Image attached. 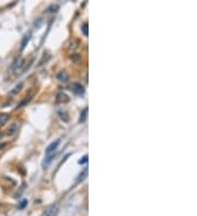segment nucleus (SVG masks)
I'll list each match as a JSON object with an SVG mask.
<instances>
[{
  "label": "nucleus",
  "mask_w": 197,
  "mask_h": 216,
  "mask_svg": "<svg viewBox=\"0 0 197 216\" xmlns=\"http://www.w3.org/2000/svg\"><path fill=\"white\" fill-rule=\"evenodd\" d=\"M18 129H19L18 123H16V122L11 123V125L8 127V129L5 130V134H7V136H14V134H16V133L18 132Z\"/></svg>",
  "instance_id": "4"
},
{
  "label": "nucleus",
  "mask_w": 197,
  "mask_h": 216,
  "mask_svg": "<svg viewBox=\"0 0 197 216\" xmlns=\"http://www.w3.org/2000/svg\"><path fill=\"white\" fill-rule=\"evenodd\" d=\"M87 176H88V168L86 167L83 170H82L80 174H79V176H78V178L76 179V183H79V182H82L86 178H87Z\"/></svg>",
  "instance_id": "7"
},
{
  "label": "nucleus",
  "mask_w": 197,
  "mask_h": 216,
  "mask_svg": "<svg viewBox=\"0 0 197 216\" xmlns=\"http://www.w3.org/2000/svg\"><path fill=\"white\" fill-rule=\"evenodd\" d=\"M53 157H54V154L53 155H48V156H45V159L43 161V168H47L48 166L50 165V163H52L53 161Z\"/></svg>",
  "instance_id": "9"
},
{
  "label": "nucleus",
  "mask_w": 197,
  "mask_h": 216,
  "mask_svg": "<svg viewBox=\"0 0 197 216\" xmlns=\"http://www.w3.org/2000/svg\"><path fill=\"white\" fill-rule=\"evenodd\" d=\"M81 31H82V33H83V35L84 36H88V23H83L82 24V26H81Z\"/></svg>",
  "instance_id": "17"
},
{
  "label": "nucleus",
  "mask_w": 197,
  "mask_h": 216,
  "mask_svg": "<svg viewBox=\"0 0 197 216\" xmlns=\"http://www.w3.org/2000/svg\"><path fill=\"white\" fill-rule=\"evenodd\" d=\"M59 144H60V140H56V141H54V142H52V143L46 147V151H45L46 156H48V155H53V154L55 153L56 150H57L58 146H59Z\"/></svg>",
  "instance_id": "2"
},
{
  "label": "nucleus",
  "mask_w": 197,
  "mask_h": 216,
  "mask_svg": "<svg viewBox=\"0 0 197 216\" xmlns=\"http://www.w3.org/2000/svg\"><path fill=\"white\" fill-rule=\"evenodd\" d=\"M59 9V7H58L57 5H52L50 7H48V9H47V12H49V13H53V12H56V11Z\"/></svg>",
  "instance_id": "16"
},
{
  "label": "nucleus",
  "mask_w": 197,
  "mask_h": 216,
  "mask_svg": "<svg viewBox=\"0 0 197 216\" xmlns=\"http://www.w3.org/2000/svg\"><path fill=\"white\" fill-rule=\"evenodd\" d=\"M87 117H88V107H86L81 112L80 114V118H79V122L80 123H83L86 120H87Z\"/></svg>",
  "instance_id": "10"
},
{
  "label": "nucleus",
  "mask_w": 197,
  "mask_h": 216,
  "mask_svg": "<svg viewBox=\"0 0 197 216\" xmlns=\"http://www.w3.org/2000/svg\"><path fill=\"white\" fill-rule=\"evenodd\" d=\"M31 99H32V95H30V96H26V98H25V99H23V101H22V102L18 105V107H16V109H19V108H21V107H23L24 105H26V104H27V103L30 102V101H31Z\"/></svg>",
  "instance_id": "15"
},
{
  "label": "nucleus",
  "mask_w": 197,
  "mask_h": 216,
  "mask_svg": "<svg viewBox=\"0 0 197 216\" xmlns=\"http://www.w3.org/2000/svg\"><path fill=\"white\" fill-rule=\"evenodd\" d=\"M59 212V205L58 203H54L46 208V211L43 213L42 216H56Z\"/></svg>",
  "instance_id": "1"
},
{
  "label": "nucleus",
  "mask_w": 197,
  "mask_h": 216,
  "mask_svg": "<svg viewBox=\"0 0 197 216\" xmlns=\"http://www.w3.org/2000/svg\"><path fill=\"white\" fill-rule=\"evenodd\" d=\"M30 38H31V33L29 32V33H26V34L23 36V38H22V41H21V49H24V48H25V46L27 45V43H29Z\"/></svg>",
  "instance_id": "8"
},
{
  "label": "nucleus",
  "mask_w": 197,
  "mask_h": 216,
  "mask_svg": "<svg viewBox=\"0 0 197 216\" xmlns=\"http://www.w3.org/2000/svg\"><path fill=\"white\" fill-rule=\"evenodd\" d=\"M71 91H72V93L77 94V95H83L84 94V87L82 84L80 83H72L71 84Z\"/></svg>",
  "instance_id": "3"
},
{
  "label": "nucleus",
  "mask_w": 197,
  "mask_h": 216,
  "mask_svg": "<svg viewBox=\"0 0 197 216\" xmlns=\"http://www.w3.org/2000/svg\"><path fill=\"white\" fill-rule=\"evenodd\" d=\"M57 80H59L60 82H67L69 80V74L66 70H61L56 74Z\"/></svg>",
  "instance_id": "5"
},
{
  "label": "nucleus",
  "mask_w": 197,
  "mask_h": 216,
  "mask_svg": "<svg viewBox=\"0 0 197 216\" xmlns=\"http://www.w3.org/2000/svg\"><path fill=\"white\" fill-rule=\"evenodd\" d=\"M9 119H10V116L8 114H1L0 115V127L8 122Z\"/></svg>",
  "instance_id": "12"
},
{
  "label": "nucleus",
  "mask_w": 197,
  "mask_h": 216,
  "mask_svg": "<svg viewBox=\"0 0 197 216\" xmlns=\"http://www.w3.org/2000/svg\"><path fill=\"white\" fill-rule=\"evenodd\" d=\"M56 102L57 103H67L69 102L68 95H66L65 93H59L56 97Z\"/></svg>",
  "instance_id": "6"
},
{
  "label": "nucleus",
  "mask_w": 197,
  "mask_h": 216,
  "mask_svg": "<svg viewBox=\"0 0 197 216\" xmlns=\"http://www.w3.org/2000/svg\"><path fill=\"white\" fill-rule=\"evenodd\" d=\"M22 86H23V83H19L18 85L14 86V89L11 90V92L9 93V95H11V96H13V95H16L18 93H20V91L22 90Z\"/></svg>",
  "instance_id": "11"
},
{
  "label": "nucleus",
  "mask_w": 197,
  "mask_h": 216,
  "mask_svg": "<svg viewBox=\"0 0 197 216\" xmlns=\"http://www.w3.org/2000/svg\"><path fill=\"white\" fill-rule=\"evenodd\" d=\"M26 203H27V201H26V200H23V201H22L21 205H19V207H20V208H23L24 206L26 205Z\"/></svg>",
  "instance_id": "19"
},
{
  "label": "nucleus",
  "mask_w": 197,
  "mask_h": 216,
  "mask_svg": "<svg viewBox=\"0 0 197 216\" xmlns=\"http://www.w3.org/2000/svg\"><path fill=\"white\" fill-rule=\"evenodd\" d=\"M58 116H59V118H60L63 121H65V122H68L69 116H68V114H67L66 112H63V110L58 112Z\"/></svg>",
  "instance_id": "13"
},
{
  "label": "nucleus",
  "mask_w": 197,
  "mask_h": 216,
  "mask_svg": "<svg viewBox=\"0 0 197 216\" xmlns=\"http://www.w3.org/2000/svg\"><path fill=\"white\" fill-rule=\"evenodd\" d=\"M20 57H18V58H16L14 59V61L12 62V66H11V70L12 71H14V70H16V69L20 67Z\"/></svg>",
  "instance_id": "14"
},
{
  "label": "nucleus",
  "mask_w": 197,
  "mask_h": 216,
  "mask_svg": "<svg viewBox=\"0 0 197 216\" xmlns=\"http://www.w3.org/2000/svg\"><path fill=\"white\" fill-rule=\"evenodd\" d=\"M2 136H3V134H2V132H1V131H0V139L2 138Z\"/></svg>",
  "instance_id": "21"
},
{
  "label": "nucleus",
  "mask_w": 197,
  "mask_h": 216,
  "mask_svg": "<svg viewBox=\"0 0 197 216\" xmlns=\"http://www.w3.org/2000/svg\"><path fill=\"white\" fill-rule=\"evenodd\" d=\"M87 161H88V155H84V156L82 157V159L79 161V164H86Z\"/></svg>",
  "instance_id": "18"
},
{
  "label": "nucleus",
  "mask_w": 197,
  "mask_h": 216,
  "mask_svg": "<svg viewBox=\"0 0 197 216\" xmlns=\"http://www.w3.org/2000/svg\"><path fill=\"white\" fill-rule=\"evenodd\" d=\"M5 144H0V150H2V148L5 147Z\"/></svg>",
  "instance_id": "20"
}]
</instances>
